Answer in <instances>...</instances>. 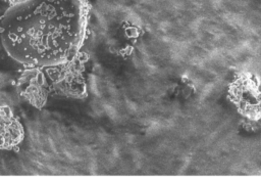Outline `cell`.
I'll use <instances>...</instances> for the list:
<instances>
[{
  "instance_id": "obj_1",
  "label": "cell",
  "mask_w": 261,
  "mask_h": 181,
  "mask_svg": "<svg viewBox=\"0 0 261 181\" xmlns=\"http://www.w3.org/2000/svg\"><path fill=\"white\" fill-rule=\"evenodd\" d=\"M88 20V0H12L0 16V41L17 63L53 67L79 56Z\"/></svg>"
},
{
  "instance_id": "obj_2",
  "label": "cell",
  "mask_w": 261,
  "mask_h": 181,
  "mask_svg": "<svg viewBox=\"0 0 261 181\" xmlns=\"http://www.w3.org/2000/svg\"><path fill=\"white\" fill-rule=\"evenodd\" d=\"M49 83L50 94L60 96L84 98L87 96V85L84 79L83 65L77 62V57L61 65L45 67Z\"/></svg>"
},
{
  "instance_id": "obj_3",
  "label": "cell",
  "mask_w": 261,
  "mask_h": 181,
  "mask_svg": "<svg viewBox=\"0 0 261 181\" xmlns=\"http://www.w3.org/2000/svg\"><path fill=\"white\" fill-rule=\"evenodd\" d=\"M17 90L35 107H43L50 94L49 83L44 69L28 67L19 77Z\"/></svg>"
},
{
  "instance_id": "obj_4",
  "label": "cell",
  "mask_w": 261,
  "mask_h": 181,
  "mask_svg": "<svg viewBox=\"0 0 261 181\" xmlns=\"http://www.w3.org/2000/svg\"><path fill=\"white\" fill-rule=\"evenodd\" d=\"M24 138V129L8 105L0 104V150L18 146Z\"/></svg>"
},
{
  "instance_id": "obj_5",
  "label": "cell",
  "mask_w": 261,
  "mask_h": 181,
  "mask_svg": "<svg viewBox=\"0 0 261 181\" xmlns=\"http://www.w3.org/2000/svg\"><path fill=\"white\" fill-rule=\"evenodd\" d=\"M260 146H261V141H260ZM260 167H261V149H260Z\"/></svg>"
},
{
  "instance_id": "obj_6",
  "label": "cell",
  "mask_w": 261,
  "mask_h": 181,
  "mask_svg": "<svg viewBox=\"0 0 261 181\" xmlns=\"http://www.w3.org/2000/svg\"><path fill=\"white\" fill-rule=\"evenodd\" d=\"M260 19H261V9H260Z\"/></svg>"
}]
</instances>
